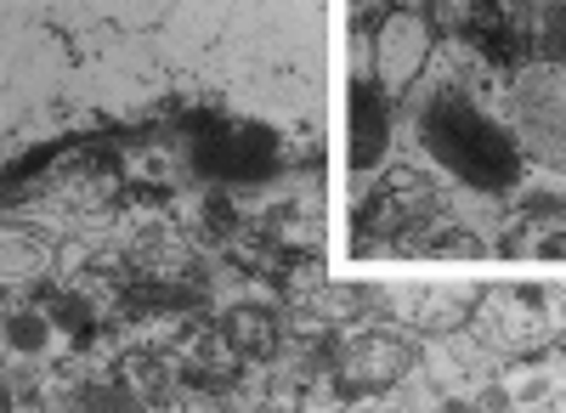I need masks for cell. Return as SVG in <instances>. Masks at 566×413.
<instances>
[{
	"mask_svg": "<svg viewBox=\"0 0 566 413\" xmlns=\"http://www.w3.org/2000/svg\"><path fill=\"white\" fill-rule=\"evenodd\" d=\"M413 374V351L402 340H357L340 351L335 362V391L346 402H363V396H386L397 391L402 380Z\"/></svg>",
	"mask_w": 566,
	"mask_h": 413,
	"instance_id": "6da1fadb",
	"label": "cell"
},
{
	"mask_svg": "<svg viewBox=\"0 0 566 413\" xmlns=\"http://www.w3.org/2000/svg\"><path fill=\"white\" fill-rule=\"evenodd\" d=\"M476 335L488 346H510V351H527L544 340V317H538V295H488L476 311Z\"/></svg>",
	"mask_w": 566,
	"mask_h": 413,
	"instance_id": "7a4b0ae2",
	"label": "cell"
},
{
	"mask_svg": "<svg viewBox=\"0 0 566 413\" xmlns=\"http://www.w3.org/2000/svg\"><path fill=\"white\" fill-rule=\"evenodd\" d=\"M227 346L239 351V362H272L277 357V340H283V324L266 311V306H232L227 311V324H221Z\"/></svg>",
	"mask_w": 566,
	"mask_h": 413,
	"instance_id": "3957f363",
	"label": "cell"
},
{
	"mask_svg": "<svg viewBox=\"0 0 566 413\" xmlns=\"http://www.w3.org/2000/svg\"><path fill=\"white\" fill-rule=\"evenodd\" d=\"M119 369H125L119 380H125L142 402H170L176 385H181V369L170 362V351H125Z\"/></svg>",
	"mask_w": 566,
	"mask_h": 413,
	"instance_id": "277c9868",
	"label": "cell"
},
{
	"mask_svg": "<svg viewBox=\"0 0 566 413\" xmlns=\"http://www.w3.org/2000/svg\"><path fill=\"white\" fill-rule=\"evenodd\" d=\"M306 311L317 317L323 329H335V324H357L363 311H374V289H363V284H328V289H317V295L306 300Z\"/></svg>",
	"mask_w": 566,
	"mask_h": 413,
	"instance_id": "5b68a950",
	"label": "cell"
},
{
	"mask_svg": "<svg viewBox=\"0 0 566 413\" xmlns=\"http://www.w3.org/2000/svg\"><path fill=\"white\" fill-rule=\"evenodd\" d=\"M380 153H386V114H380V103H374V114H368V97H357V148H352V165L368 170V159H380Z\"/></svg>",
	"mask_w": 566,
	"mask_h": 413,
	"instance_id": "8992f818",
	"label": "cell"
},
{
	"mask_svg": "<svg viewBox=\"0 0 566 413\" xmlns=\"http://www.w3.org/2000/svg\"><path fill=\"white\" fill-rule=\"evenodd\" d=\"M45 340H52V317H40V311H29V306L7 317V346H12L18 357L45 351Z\"/></svg>",
	"mask_w": 566,
	"mask_h": 413,
	"instance_id": "52a82bcc",
	"label": "cell"
},
{
	"mask_svg": "<svg viewBox=\"0 0 566 413\" xmlns=\"http://www.w3.org/2000/svg\"><path fill=\"white\" fill-rule=\"evenodd\" d=\"M80 407H85V413H142L148 402H142L125 380H103V385H85Z\"/></svg>",
	"mask_w": 566,
	"mask_h": 413,
	"instance_id": "ba28073f",
	"label": "cell"
}]
</instances>
